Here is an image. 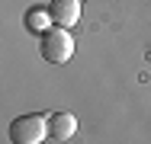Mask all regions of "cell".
Here are the masks:
<instances>
[{
  "mask_svg": "<svg viewBox=\"0 0 151 144\" xmlns=\"http://www.w3.org/2000/svg\"><path fill=\"white\" fill-rule=\"evenodd\" d=\"M48 128H52V138L55 141H71L74 131H77V118L71 112H52L48 115Z\"/></svg>",
  "mask_w": 151,
  "mask_h": 144,
  "instance_id": "277c9868",
  "label": "cell"
},
{
  "mask_svg": "<svg viewBox=\"0 0 151 144\" xmlns=\"http://www.w3.org/2000/svg\"><path fill=\"white\" fill-rule=\"evenodd\" d=\"M71 55H74V42H71L68 29H48L42 35V58L45 61L64 64V61H71Z\"/></svg>",
  "mask_w": 151,
  "mask_h": 144,
  "instance_id": "7a4b0ae2",
  "label": "cell"
},
{
  "mask_svg": "<svg viewBox=\"0 0 151 144\" xmlns=\"http://www.w3.org/2000/svg\"><path fill=\"white\" fill-rule=\"evenodd\" d=\"M52 26V13L45 10V6H32L29 13H26V29L35 32V35H45Z\"/></svg>",
  "mask_w": 151,
  "mask_h": 144,
  "instance_id": "5b68a950",
  "label": "cell"
},
{
  "mask_svg": "<svg viewBox=\"0 0 151 144\" xmlns=\"http://www.w3.org/2000/svg\"><path fill=\"white\" fill-rule=\"evenodd\" d=\"M45 138H52V128H48L45 115L29 112L10 122V141L13 144H42Z\"/></svg>",
  "mask_w": 151,
  "mask_h": 144,
  "instance_id": "6da1fadb",
  "label": "cell"
},
{
  "mask_svg": "<svg viewBox=\"0 0 151 144\" xmlns=\"http://www.w3.org/2000/svg\"><path fill=\"white\" fill-rule=\"evenodd\" d=\"M48 13H52V23L58 29H71L81 19V0H52Z\"/></svg>",
  "mask_w": 151,
  "mask_h": 144,
  "instance_id": "3957f363",
  "label": "cell"
}]
</instances>
